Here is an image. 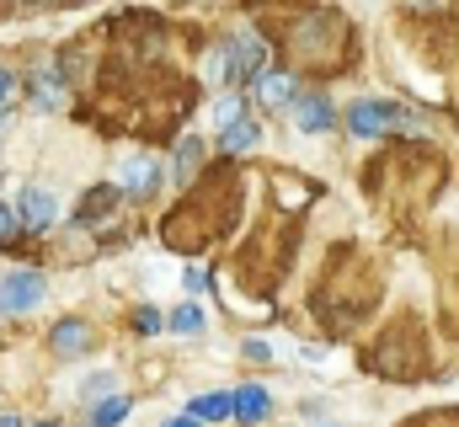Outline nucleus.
Wrapping results in <instances>:
<instances>
[{"label":"nucleus","instance_id":"obj_25","mask_svg":"<svg viewBox=\"0 0 459 427\" xmlns=\"http://www.w3.org/2000/svg\"><path fill=\"white\" fill-rule=\"evenodd\" d=\"M0 427H22V417H11V412H0Z\"/></svg>","mask_w":459,"mask_h":427},{"label":"nucleus","instance_id":"obj_8","mask_svg":"<svg viewBox=\"0 0 459 427\" xmlns=\"http://www.w3.org/2000/svg\"><path fill=\"white\" fill-rule=\"evenodd\" d=\"M294 123H299L305 134H321V128H332V123H337V107H332V97H321V92L294 97Z\"/></svg>","mask_w":459,"mask_h":427},{"label":"nucleus","instance_id":"obj_2","mask_svg":"<svg viewBox=\"0 0 459 427\" xmlns=\"http://www.w3.org/2000/svg\"><path fill=\"white\" fill-rule=\"evenodd\" d=\"M347 128L358 139H374V134H390V128H411V112L401 102H385V97H363V102L347 107Z\"/></svg>","mask_w":459,"mask_h":427},{"label":"nucleus","instance_id":"obj_17","mask_svg":"<svg viewBox=\"0 0 459 427\" xmlns=\"http://www.w3.org/2000/svg\"><path fill=\"white\" fill-rule=\"evenodd\" d=\"M198 161H204V144H198V139H182V144H177V177L187 182V177L198 171Z\"/></svg>","mask_w":459,"mask_h":427},{"label":"nucleus","instance_id":"obj_5","mask_svg":"<svg viewBox=\"0 0 459 427\" xmlns=\"http://www.w3.org/2000/svg\"><path fill=\"white\" fill-rule=\"evenodd\" d=\"M16 219L27 224V230H54V219H59V204H54V193L48 187H27L22 198H16Z\"/></svg>","mask_w":459,"mask_h":427},{"label":"nucleus","instance_id":"obj_23","mask_svg":"<svg viewBox=\"0 0 459 427\" xmlns=\"http://www.w3.org/2000/svg\"><path fill=\"white\" fill-rule=\"evenodd\" d=\"M240 353H246V358H251V363H267V342H246V347H240Z\"/></svg>","mask_w":459,"mask_h":427},{"label":"nucleus","instance_id":"obj_20","mask_svg":"<svg viewBox=\"0 0 459 427\" xmlns=\"http://www.w3.org/2000/svg\"><path fill=\"white\" fill-rule=\"evenodd\" d=\"M160 326H166V320L155 316V310H134V331H139V336H155Z\"/></svg>","mask_w":459,"mask_h":427},{"label":"nucleus","instance_id":"obj_4","mask_svg":"<svg viewBox=\"0 0 459 427\" xmlns=\"http://www.w3.org/2000/svg\"><path fill=\"white\" fill-rule=\"evenodd\" d=\"M225 54H230V86H240V81H262L267 70V43L262 38H251V32H240V38H225Z\"/></svg>","mask_w":459,"mask_h":427},{"label":"nucleus","instance_id":"obj_12","mask_svg":"<svg viewBox=\"0 0 459 427\" xmlns=\"http://www.w3.org/2000/svg\"><path fill=\"white\" fill-rule=\"evenodd\" d=\"M273 412V401H267V390L262 385H246V390H235V423H262Z\"/></svg>","mask_w":459,"mask_h":427},{"label":"nucleus","instance_id":"obj_6","mask_svg":"<svg viewBox=\"0 0 459 427\" xmlns=\"http://www.w3.org/2000/svg\"><path fill=\"white\" fill-rule=\"evenodd\" d=\"M117 204H123V187H113V182H102V187H86L81 193V209H75V219L81 224H102V219H113Z\"/></svg>","mask_w":459,"mask_h":427},{"label":"nucleus","instance_id":"obj_24","mask_svg":"<svg viewBox=\"0 0 459 427\" xmlns=\"http://www.w3.org/2000/svg\"><path fill=\"white\" fill-rule=\"evenodd\" d=\"M166 427H204V423H198L193 412H182V417H171V423H166Z\"/></svg>","mask_w":459,"mask_h":427},{"label":"nucleus","instance_id":"obj_16","mask_svg":"<svg viewBox=\"0 0 459 427\" xmlns=\"http://www.w3.org/2000/svg\"><path fill=\"white\" fill-rule=\"evenodd\" d=\"M204 81H209V86H230V54H225V43H214V48L204 54Z\"/></svg>","mask_w":459,"mask_h":427},{"label":"nucleus","instance_id":"obj_10","mask_svg":"<svg viewBox=\"0 0 459 427\" xmlns=\"http://www.w3.org/2000/svg\"><path fill=\"white\" fill-rule=\"evenodd\" d=\"M294 75H283V70H267L262 81H256V102L262 107H294Z\"/></svg>","mask_w":459,"mask_h":427},{"label":"nucleus","instance_id":"obj_9","mask_svg":"<svg viewBox=\"0 0 459 427\" xmlns=\"http://www.w3.org/2000/svg\"><path fill=\"white\" fill-rule=\"evenodd\" d=\"M48 347H54L59 358H75V353L91 347V326H86V320H59L54 336H48Z\"/></svg>","mask_w":459,"mask_h":427},{"label":"nucleus","instance_id":"obj_7","mask_svg":"<svg viewBox=\"0 0 459 427\" xmlns=\"http://www.w3.org/2000/svg\"><path fill=\"white\" fill-rule=\"evenodd\" d=\"M160 182H166V166H155V161H128V171H123V198H155Z\"/></svg>","mask_w":459,"mask_h":427},{"label":"nucleus","instance_id":"obj_3","mask_svg":"<svg viewBox=\"0 0 459 427\" xmlns=\"http://www.w3.org/2000/svg\"><path fill=\"white\" fill-rule=\"evenodd\" d=\"M43 294H48L43 273H5L0 278V316H27L43 305Z\"/></svg>","mask_w":459,"mask_h":427},{"label":"nucleus","instance_id":"obj_13","mask_svg":"<svg viewBox=\"0 0 459 427\" xmlns=\"http://www.w3.org/2000/svg\"><path fill=\"white\" fill-rule=\"evenodd\" d=\"M128 412H134V401H128V396H108V401H97V406H91L86 427H117Z\"/></svg>","mask_w":459,"mask_h":427},{"label":"nucleus","instance_id":"obj_26","mask_svg":"<svg viewBox=\"0 0 459 427\" xmlns=\"http://www.w3.org/2000/svg\"><path fill=\"white\" fill-rule=\"evenodd\" d=\"M38 427H59V423H38Z\"/></svg>","mask_w":459,"mask_h":427},{"label":"nucleus","instance_id":"obj_21","mask_svg":"<svg viewBox=\"0 0 459 427\" xmlns=\"http://www.w3.org/2000/svg\"><path fill=\"white\" fill-rule=\"evenodd\" d=\"M16 224H22L16 209H5V204H0V246H11V240H16Z\"/></svg>","mask_w":459,"mask_h":427},{"label":"nucleus","instance_id":"obj_1","mask_svg":"<svg viewBox=\"0 0 459 427\" xmlns=\"http://www.w3.org/2000/svg\"><path fill=\"white\" fill-rule=\"evenodd\" d=\"M235 209H240V177L230 161H214V171L160 219V240L171 251H209L230 230Z\"/></svg>","mask_w":459,"mask_h":427},{"label":"nucleus","instance_id":"obj_14","mask_svg":"<svg viewBox=\"0 0 459 427\" xmlns=\"http://www.w3.org/2000/svg\"><path fill=\"white\" fill-rule=\"evenodd\" d=\"M193 417L198 423H225V417H235V396H198L193 401Z\"/></svg>","mask_w":459,"mask_h":427},{"label":"nucleus","instance_id":"obj_18","mask_svg":"<svg viewBox=\"0 0 459 427\" xmlns=\"http://www.w3.org/2000/svg\"><path fill=\"white\" fill-rule=\"evenodd\" d=\"M166 331H182V336H187V331H204V310H198V305L171 310V316H166Z\"/></svg>","mask_w":459,"mask_h":427},{"label":"nucleus","instance_id":"obj_11","mask_svg":"<svg viewBox=\"0 0 459 427\" xmlns=\"http://www.w3.org/2000/svg\"><path fill=\"white\" fill-rule=\"evenodd\" d=\"M32 102L43 107V112H54V107L65 102V75H59V70H48V65H43V70H32Z\"/></svg>","mask_w":459,"mask_h":427},{"label":"nucleus","instance_id":"obj_15","mask_svg":"<svg viewBox=\"0 0 459 427\" xmlns=\"http://www.w3.org/2000/svg\"><path fill=\"white\" fill-rule=\"evenodd\" d=\"M220 139H225V150H256V144H262V128H256L251 118H240V123H230Z\"/></svg>","mask_w":459,"mask_h":427},{"label":"nucleus","instance_id":"obj_19","mask_svg":"<svg viewBox=\"0 0 459 427\" xmlns=\"http://www.w3.org/2000/svg\"><path fill=\"white\" fill-rule=\"evenodd\" d=\"M97 396H102V401L113 396V374H108V369H102V374H91V379L81 385V401H97Z\"/></svg>","mask_w":459,"mask_h":427},{"label":"nucleus","instance_id":"obj_22","mask_svg":"<svg viewBox=\"0 0 459 427\" xmlns=\"http://www.w3.org/2000/svg\"><path fill=\"white\" fill-rule=\"evenodd\" d=\"M11 97H16V75H11V70L0 65V107L11 102Z\"/></svg>","mask_w":459,"mask_h":427}]
</instances>
